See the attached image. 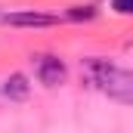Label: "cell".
Masks as SVG:
<instances>
[{
    "label": "cell",
    "instance_id": "6da1fadb",
    "mask_svg": "<svg viewBox=\"0 0 133 133\" xmlns=\"http://www.w3.org/2000/svg\"><path fill=\"white\" fill-rule=\"evenodd\" d=\"M84 71H87L90 84L102 96H108L115 102H124V105H133V71L115 65L108 59H99V56L84 59Z\"/></svg>",
    "mask_w": 133,
    "mask_h": 133
},
{
    "label": "cell",
    "instance_id": "7a4b0ae2",
    "mask_svg": "<svg viewBox=\"0 0 133 133\" xmlns=\"http://www.w3.org/2000/svg\"><path fill=\"white\" fill-rule=\"evenodd\" d=\"M34 74H37V81L43 84V87H62L68 77V68L65 62L59 59V56H53V53H40V56H34Z\"/></svg>",
    "mask_w": 133,
    "mask_h": 133
},
{
    "label": "cell",
    "instance_id": "3957f363",
    "mask_svg": "<svg viewBox=\"0 0 133 133\" xmlns=\"http://www.w3.org/2000/svg\"><path fill=\"white\" fill-rule=\"evenodd\" d=\"M3 22L12 28H46V25H56L59 19L46 16V12H6Z\"/></svg>",
    "mask_w": 133,
    "mask_h": 133
},
{
    "label": "cell",
    "instance_id": "277c9868",
    "mask_svg": "<svg viewBox=\"0 0 133 133\" xmlns=\"http://www.w3.org/2000/svg\"><path fill=\"white\" fill-rule=\"evenodd\" d=\"M28 93H31V84H28V77L25 74H9L6 77V84H3V96L6 99H12V102H25L28 99Z\"/></svg>",
    "mask_w": 133,
    "mask_h": 133
},
{
    "label": "cell",
    "instance_id": "5b68a950",
    "mask_svg": "<svg viewBox=\"0 0 133 133\" xmlns=\"http://www.w3.org/2000/svg\"><path fill=\"white\" fill-rule=\"evenodd\" d=\"M96 16H99L96 6H71V9H68V19H74V22H81V19L90 22V19H96Z\"/></svg>",
    "mask_w": 133,
    "mask_h": 133
},
{
    "label": "cell",
    "instance_id": "8992f818",
    "mask_svg": "<svg viewBox=\"0 0 133 133\" xmlns=\"http://www.w3.org/2000/svg\"><path fill=\"white\" fill-rule=\"evenodd\" d=\"M111 9L121 16H133V0H111Z\"/></svg>",
    "mask_w": 133,
    "mask_h": 133
}]
</instances>
